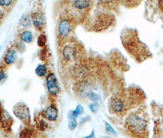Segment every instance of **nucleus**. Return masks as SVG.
<instances>
[{"mask_svg": "<svg viewBox=\"0 0 163 138\" xmlns=\"http://www.w3.org/2000/svg\"><path fill=\"white\" fill-rule=\"evenodd\" d=\"M3 17H4V13L0 9V21L3 19Z\"/></svg>", "mask_w": 163, "mask_h": 138, "instance_id": "5701e85b", "label": "nucleus"}, {"mask_svg": "<svg viewBox=\"0 0 163 138\" xmlns=\"http://www.w3.org/2000/svg\"><path fill=\"white\" fill-rule=\"evenodd\" d=\"M5 77V74H4V72L3 71L2 69H0V81L3 79Z\"/></svg>", "mask_w": 163, "mask_h": 138, "instance_id": "412c9836", "label": "nucleus"}, {"mask_svg": "<svg viewBox=\"0 0 163 138\" xmlns=\"http://www.w3.org/2000/svg\"><path fill=\"white\" fill-rule=\"evenodd\" d=\"M98 105L97 103L92 104L91 106H90V108L92 109V110L94 112H96L97 109H98Z\"/></svg>", "mask_w": 163, "mask_h": 138, "instance_id": "aec40b11", "label": "nucleus"}, {"mask_svg": "<svg viewBox=\"0 0 163 138\" xmlns=\"http://www.w3.org/2000/svg\"><path fill=\"white\" fill-rule=\"evenodd\" d=\"M31 18L34 25L36 28L41 29L44 27L45 24V18L42 13L39 12H34L32 14Z\"/></svg>", "mask_w": 163, "mask_h": 138, "instance_id": "6e6552de", "label": "nucleus"}, {"mask_svg": "<svg viewBox=\"0 0 163 138\" xmlns=\"http://www.w3.org/2000/svg\"><path fill=\"white\" fill-rule=\"evenodd\" d=\"M110 108L115 113L121 112L125 108V103L120 97H115L110 103Z\"/></svg>", "mask_w": 163, "mask_h": 138, "instance_id": "1a4fd4ad", "label": "nucleus"}, {"mask_svg": "<svg viewBox=\"0 0 163 138\" xmlns=\"http://www.w3.org/2000/svg\"><path fill=\"white\" fill-rule=\"evenodd\" d=\"M14 0H0V6L2 7H7L11 6Z\"/></svg>", "mask_w": 163, "mask_h": 138, "instance_id": "dca6fc26", "label": "nucleus"}, {"mask_svg": "<svg viewBox=\"0 0 163 138\" xmlns=\"http://www.w3.org/2000/svg\"><path fill=\"white\" fill-rule=\"evenodd\" d=\"M83 111V108L81 106H78L76 108L75 110H74V111L72 112L71 114V117L72 119H75V117H77L79 114H80Z\"/></svg>", "mask_w": 163, "mask_h": 138, "instance_id": "4468645a", "label": "nucleus"}, {"mask_svg": "<svg viewBox=\"0 0 163 138\" xmlns=\"http://www.w3.org/2000/svg\"><path fill=\"white\" fill-rule=\"evenodd\" d=\"M87 96L88 97V98L92 100V101H97L98 99H99V97L97 94L94 93H92V92H89Z\"/></svg>", "mask_w": 163, "mask_h": 138, "instance_id": "f3484780", "label": "nucleus"}, {"mask_svg": "<svg viewBox=\"0 0 163 138\" xmlns=\"http://www.w3.org/2000/svg\"><path fill=\"white\" fill-rule=\"evenodd\" d=\"M46 37L44 35H41L39 36L37 40V44L39 47H43L45 43H46Z\"/></svg>", "mask_w": 163, "mask_h": 138, "instance_id": "2eb2a0df", "label": "nucleus"}, {"mask_svg": "<svg viewBox=\"0 0 163 138\" xmlns=\"http://www.w3.org/2000/svg\"><path fill=\"white\" fill-rule=\"evenodd\" d=\"M77 50L75 47L71 45H66L62 50L63 58L66 62H72L76 58Z\"/></svg>", "mask_w": 163, "mask_h": 138, "instance_id": "423d86ee", "label": "nucleus"}, {"mask_svg": "<svg viewBox=\"0 0 163 138\" xmlns=\"http://www.w3.org/2000/svg\"><path fill=\"white\" fill-rule=\"evenodd\" d=\"M13 112L15 116L24 123H28L30 122V110L25 104H17L14 107Z\"/></svg>", "mask_w": 163, "mask_h": 138, "instance_id": "f03ea898", "label": "nucleus"}, {"mask_svg": "<svg viewBox=\"0 0 163 138\" xmlns=\"http://www.w3.org/2000/svg\"><path fill=\"white\" fill-rule=\"evenodd\" d=\"M127 125L131 132L141 136L146 130L147 122L145 119L140 115L134 114L128 117Z\"/></svg>", "mask_w": 163, "mask_h": 138, "instance_id": "f257e3e1", "label": "nucleus"}, {"mask_svg": "<svg viewBox=\"0 0 163 138\" xmlns=\"http://www.w3.org/2000/svg\"><path fill=\"white\" fill-rule=\"evenodd\" d=\"M20 39L25 42L30 43L33 41V34L30 31L25 30L20 34Z\"/></svg>", "mask_w": 163, "mask_h": 138, "instance_id": "9b49d317", "label": "nucleus"}, {"mask_svg": "<svg viewBox=\"0 0 163 138\" xmlns=\"http://www.w3.org/2000/svg\"><path fill=\"white\" fill-rule=\"evenodd\" d=\"M47 87L49 92L51 95L55 96L59 93V85L57 78L53 73H50L47 76Z\"/></svg>", "mask_w": 163, "mask_h": 138, "instance_id": "39448f33", "label": "nucleus"}, {"mask_svg": "<svg viewBox=\"0 0 163 138\" xmlns=\"http://www.w3.org/2000/svg\"><path fill=\"white\" fill-rule=\"evenodd\" d=\"M76 125H77V123L75 121L74 119H72L71 120V122H70L69 123V127L71 130H74L75 127H76Z\"/></svg>", "mask_w": 163, "mask_h": 138, "instance_id": "6ab92c4d", "label": "nucleus"}, {"mask_svg": "<svg viewBox=\"0 0 163 138\" xmlns=\"http://www.w3.org/2000/svg\"><path fill=\"white\" fill-rule=\"evenodd\" d=\"M20 24L24 27H29L31 25V19L29 15H24L23 16L20 20Z\"/></svg>", "mask_w": 163, "mask_h": 138, "instance_id": "ddd939ff", "label": "nucleus"}, {"mask_svg": "<svg viewBox=\"0 0 163 138\" xmlns=\"http://www.w3.org/2000/svg\"><path fill=\"white\" fill-rule=\"evenodd\" d=\"M93 0H71V4L75 12L85 14L92 6Z\"/></svg>", "mask_w": 163, "mask_h": 138, "instance_id": "7ed1b4c3", "label": "nucleus"}, {"mask_svg": "<svg viewBox=\"0 0 163 138\" xmlns=\"http://www.w3.org/2000/svg\"><path fill=\"white\" fill-rule=\"evenodd\" d=\"M16 60H17V54L15 50L12 48L8 49L4 56V63L6 65H9L15 63Z\"/></svg>", "mask_w": 163, "mask_h": 138, "instance_id": "9d476101", "label": "nucleus"}, {"mask_svg": "<svg viewBox=\"0 0 163 138\" xmlns=\"http://www.w3.org/2000/svg\"><path fill=\"white\" fill-rule=\"evenodd\" d=\"M121 1L125 2L126 4L128 5V6H134L135 4H137L139 2V1L140 0H120Z\"/></svg>", "mask_w": 163, "mask_h": 138, "instance_id": "a211bd4d", "label": "nucleus"}, {"mask_svg": "<svg viewBox=\"0 0 163 138\" xmlns=\"http://www.w3.org/2000/svg\"><path fill=\"white\" fill-rule=\"evenodd\" d=\"M35 72L39 77H43L47 74V68L44 65H39L36 68Z\"/></svg>", "mask_w": 163, "mask_h": 138, "instance_id": "f8f14e48", "label": "nucleus"}, {"mask_svg": "<svg viewBox=\"0 0 163 138\" xmlns=\"http://www.w3.org/2000/svg\"><path fill=\"white\" fill-rule=\"evenodd\" d=\"M2 117H3V110H2V107H1V104H0V121L2 120Z\"/></svg>", "mask_w": 163, "mask_h": 138, "instance_id": "4be33fe9", "label": "nucleus"}, {"mask_svg": "<svg viewBox=\"0 0 163 138\" xmlns=\"http://www.w3.org/2000/svg\"><path fill=\"white\" fill-rule=\"evenodd\" d=\"M72 30V24L71 20L69 19L64 18L62 19L58 26V32L59 37L62 39L65 38L68 35L70 34Z\"/></svg>", "mask_w": 163, "mask_h": 138, "instance_id": "20e7f679", "label": "nucleus"}, {"mask_svg": "<svg viewBox=\"0 0 163 138\" xmlns=\"http://www.w3.org/2000/svg\"><path fill=\"white\" fill-rule=\"evenodd\" d=\"M42 114V116L47 120L49 121H55L57 119L58 112L55 106H50L47 107Z\"/></svg>", "mask_w": 163, "mask_h": 138, "instance_id": "0eeeda50", "label": "nucleus"}]
</instances>
